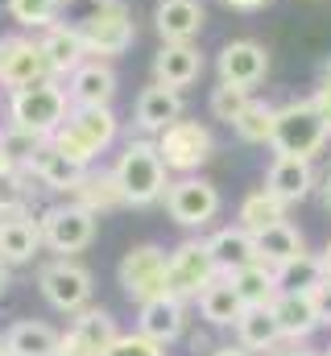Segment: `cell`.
I'll return each mask as SVG.
<instances>
[{
    "label": "cell",
    "instance_id": "6da1fadb",
    "mask_svg": "<svg viewBox=\"0 0 331 356\" xmlns=\"http://www.w3.org/2000/svg\"><path fill=\"white\" fill-rule=\"evenodd\" d=\"M58 21H67L83 38L91 58H120L137 42L133 8L124 0H63Z\"/></svg>",
    "mask_w": 331,
    "mask_h": 356
},
{
    "label": "cell",
    "instance_id": "7a4b0ae2",
    "mask_svg": "<svg viewBox=\"0 0 331 356\" xmlns=\"http://www.w3.org/2000/svg\"><path fill=\"white\" fill-rule=\"evenodd\" d=\"M120 137V120L112 112V104H95V108H71L67 120L46 137L58 154L75 158L79 166H91L104 149H112Z\"/></svg>",
    "mask_w": 331,
    "mask_h": 356
},
{
    "label": "cell",
    "instance_id": "3957f363",
    "mask_svg": "<svg viewBox=\"0 0 331 356\" xmlns=\"http://www.w3.org/2000/svg\"><path fill=\"white\" fill-rule=\"evenodd\" d=\"M112 175L124 191V203L129 207H154L166 199V186H170V170H166L162 154H158V141L150 137H137L120 149Z\"/></svg>",
    "mask_w": 331,
    "mask_h": 356
},
{
    "label": "cell",
    "instance_id": "277c9868",
    "mask_svg": "<svg viewBox=\"0 0 331 356\" xmlns=\"http://www.w3.org/2000/svg\"><path fill=\"white\" fill-rule=\"evenodd\" d=\"M67 112H71V95L63 88V79H54V75L8 91V124L29 129L38 137H50L67 120Z\"/></svg>",
    "mask_w": 331,
    "mask_h": 356
},
{
    "label": "cell",
    "instance_id": "5b68a950",
    "mask_svg": "<svg viewBox=\"0 0 331 356\" xmlns=\"http://www.w3.org/2000/svg\"><path fill=\"white\" fill-rule=\"evenodd\" d=\"M331 141V129L323 120V112L315 108V99H290L277 108L273 116V154H290V158H311L323 154V145Z\"/></svg>",
    "mask_w": 331,
    "mask_h": 356
},
{
    "label": "cell",
    "instance_id": "8992f818",
    "mask_svg": "<svg viewBox=\"0 0 331 356\" xmlns=\"http://www.w3.org/2000/svg\"><path fill=\"white\" fill-rule=\"evenodd\" d=\"M158 154L170 175H199V166H207V158L216 154V137L207 124L178 116L158 133Z\"/></svg>",
    "mask_w": 331,
    "mask_h": 356
},
{
    "label": "cell",
    "instance_id": "52a82bcc",
    "mask_svg": "<svg viewBox=\"0 0 331 356\" xmlns=\"http://www.w3.org/2000/svg\"><path fill=\"white\" fill-rule=\"evenodd\" d=\"M162 203H166V216H170L178 228H207V224L220 216V207H224L216 182H207V178H199V175L170 178Z\"/></svg>",
    "mask_w": 331,
    "mask_h": 356
},
{
    "label": "cell",
    "instance_id": "ba28073f",
    "mask_svg": "<svg viewBox=\"0 0 331 356\" xmlns=\"http://www.w3.org/2000/svg\"><path fill=\"white\" fill-rule=\"evenodd\" d=\"M95 220H99V216H91L83 203H75V199L54 203V207H46L42 220H38L42 245H46L50 253H58V257H75V253H83V249L95 241Z\"/></svg>",
    "mask_w": 331,
    "mask_h": 356
},
{
    "label": "cell",
    "instance_id": "9c48e42d",
    "mask_svg": "<svg viewBox=\"0 0 331 356\" xmlns=\"http://www.w3.org/2000/svg\"><path fill=\"white\" fill-rule=\"evenodd\" d=\"M220 277V266L211 257V245L207 241H182L170 249V261H166V290L174 298H199L211 282Z\"/></svg>",
    "mask_w": 331,
    "mask_h": 356
},
{
    "label": "cell",
    "instance_id": "30bf717a",
    "mask_svg": "<svg viewBox=\"0 0 331 356\" xmlns=\"http://www.w3.org/2000/svg\"><path fill=\"white\" fill-rule=\"evenodd\" d=\"M166 261H170V253H166L162 245H133V249L120 257V269H116L120 290H124L137 307L150 302V298L170 294V290H166Z\"/></svg>",
    "mask_w": 331,
    "mask_h": 356
},
{
    "label": "cell",
    "instance_id": "8fae6325",
    "mask_svg": "<svg viewBox=\"0 0 331 356\" xmlns=\"http://www.w3.org/2000/svg\"><path fill=\"white\" fill-rule=\"evenodd\" d=\"M38 286H42V298L63 315L91 307V269L79 266L75 257H54L50 266H42Z\"/></svg>",
    "mask_w": 331,
    "mask_h": 356
},
{
    "label": "cell",
    "instance_id": "7c38bea8",
    "mask_svg": "<svg viewBox=\"0 0 331 356\" xmlns=\"http://www.w3.org/2000/svg\"><path fill=\"white\" fill-rule=\"evenodd\" d=\"M50 75V63H46V50L38 38H25V33H8L0 38V88H25L33 79H46Z\"/></svg>",
    "mask_w": 331,
    "mask_h": 356
},
{
    "label": "cell",
    "instance_id": "4fadbf2b",
    "mask_svg": "<svg viewBox=\"0 0 331 356\" xmlns=\"http://www.w3.org/2000/svg\"><path fill=\"white\" fill-rule=\"evenodd\" d=\"M216 75H220V83L252 91L257 83H265V75H269V50L261 42H252V38H236V42H228L220 50Z\"/></svg>",
    "mask_w": 331,
    "mask_h": 356
},
{
    "label": "cell",
    "instance_id": "5bb4252c",
    "mask_svg": "<svg viewBox=\"0 0 331 356\" xmlns=\"http://www.w3.org/2000/svg\"><path fill=\"white\" fill-rule=\"evenodd\" d=\"M67 95H71V108H95V104H112L116 95V71L108 58H87L79 63L71 75H67Z\"/></svg>",
    "mask_w": 331,
    "mask_h": 356
},
{
    "label": "cell",
    "instance_id": "9a60e30c",
    "mask_svg": "<svg viewBox=\"0 0 331 356\" xmlns=\"http://www.w3.org/2000/svg\"><path fill=\"white\" fill-rule=\"evenodd\" d=\"M269 311L277 319L282 340H290V344H302L315 327H323L319 311H315V294H307V290H277V298L269 302Z\"/></svg>",
    "mask_w": 331,
    "mask_h": 356
},
{
    "label": "cell",
    "instance_id": "2e32d148",
    "mask_svg": "<svg viewBox=\"0 0 331 356\" xmlns=\"http://www.w3.org/2000/svg\"><path fill=\"white\" fill-rule=\"evenodd\" d=\"M199 75H203V54L195 42H162V50L154 54V83L182 91L199 83Z\"/></svg>",
    "mask_w": 331,
    "mask_h": 356
},
{
    "label": "cell",
    "instance_id": "e0dca14e",
    "mask_svg": "<svg viewBox=\"0 0 331 356\" xmlns=\"http://www.w3.org/2000/svg\"><path fill=\"white\" fill-rule=\"evenodd\" d=\"M137 332L150 336L154 344L170 348V344L186 332V302L174 298V294H162V298L141 302V311H137Z\"/></svg>",
    "mask_w": 331,
    "mask_h": 356
},
{
    "label": "cell",
    "instance_id": "ac0fdd59",
    "mask_svg": "<svg viewBox=\"0 0 331 356\" xmlns=\"http://www.w3.org/2000/svg\"><path fill=\"white\" fill-rule=\"evenodd\" d=\"M265 191H273L286 207L290 203H302L311 191H315V166L311 158H290V154H277L265 170Z\"/></svg>",
    "mask_w": 331,
    "mask_h": 356
},
{
    "label": "cell",
    "instance_id": "d6986e66",
    "mask_svg": "<svg viewBox=\"0 0 331 356\" xmlns=\"http://www.w3.org/2000/svg\"><path fill=\"white\" fill-rule=\"evenodd\" d=\"M207 8L203 0H158L154 8V29L162 42H195L203 33Z\"/></svg>",
    "mask_w": 331,
    "mask_h": 356
},
{
    "label": "cell",
    "instance_id": "ffe728a7",
    "mask_svg": "<svg viewBox=\"0 0 331 356\" xmlns=\"http://www.w3.org/2000/svg\"><path fill=\"white\" fill-rule=\"evenodd\" d=\"M87 170H91V166H79L75 158H67V154H58L50 141H42V149L33 154V162H29L25 175H33V182L46 186V191H63V195H71V191L83 182Z\"/></svg>",
    "mask_w": 331,
    "mask_h": 356
},
{
    "label": "cell",
    "instance_id": "44dd1931",
    "mask_svg": "<svg viewBox=\"0 0 331 356\" xmlns=\"http://www.w3.org/2000/svg\"><path fill=\"white\" fill-rule=\"evenodd\" d=\"M38 42H42V50H46V63H50V75H54V79H67L79 63L91 58V54H87V46H83V38L67 25V21L46 25Z\"/></svg>",
    "mask_w": 331,
    "mask_h": 356
},
{
    "label": "cell",
    "instance_id": "7402d4cb",
    "mask_svg": "<svg viewBox=\"0 0 331 356\" xmlns=\"http://www.w3.org/2000/svg\"><path fill=\"white\" fill-rule=\"evenodd\" d=\"M182 116V91L166 88V83H150V88L137 95V112H133V120H137V129L141 133H162L166 124H174Z\"/></svg>",
    "mask_w": 331,
    "mask_h": 356
},
{
    "label": "cell",
    "instance_id": "603a6c76",
    "mask_svg": "<svg viewBox=\"0 0 331 356\" xmlns=\"http://www.w3.org/2000/svg\"><path fill=\"white\" fill-rule=\"evenodd\" d=\"M116 336H120V327H116V319L104 307H83V311H75V323L67 332V340L79 344L83 353H91V356H104L112 348Z\"/></svg>",
    "mask_w": 331,
    "mask_h": 356
},
{
    "label": "cell",
    "instance_id": "cb8c5ba5",
    "mask_svg": "<svg viewBox=\"0 0 331 356\" xmlns=\"http://www.w3.org/2000/svg\"><path fill=\"white\" fill-rule=\"evenodd\" d=\"M252 241H257V261H265V266H273V269L307 253V241H302V232L290 220H277L265 232H252Z\"/></svg>",
    "mask_w": 331,
    "mask_h": 356
},
{
    "label": "cell",
    "instance_id": "d4e9b609",
    "mask_svg": "<svg viewBox=\"0 0 331 356\" xmlns=\"http://www.w3.org/2000/svg\"><path fill=\"white\" fill-rule=\"evenodd\" d=\"M42 249V228L33 216H17L0 224V261L4 266H25Z\"/></svg>",
    "mask_w": 331,
    "mask_h": 356
},
{
    "label": "cell",
    "instance_id": "484cf974",
    "mask_svg": "<svg viewBox=\"0 0 331 356\" xmlns=\"http://www.w3.org/2000/svg\"><path fill=\"white\" fill-rule=\"evenodd\" d=\"M207 245H211V257H216L220 273H236V269H245V266L257 261V241H252V232L241 228V224H236V228L211 232Z\"/></svg>",
    "mask_w": 331,
    "mask_h": 356
},
{
    "label": "cell",
    "instance_id": "4316f807",
    "mask_svg": "<svg viewBox=\"0 0 331 356\" xmlns=\"http://www.w3.org/2000/svg\"><path fill=\"white\" fill-rule=\"evenodd\" d=\"M195 302H199V315H203L211 327H236V319L245 315V302H241L236 286H232L224 273H220Z\"/></svg>",
    "mask_w": 331,
    "mask_h": 356
},
{
    "label": "cell",
    "instance_id": "83f0119b",
    "mask_svg": "<svg viewBox=\"0 0 331 356\" xmlns=\"http://www.w3.org/2000/svg\"><path fill=\"white\" fill-rule=\"evenodd\" d=\"M71 199L75 203H83L91 216H104V211H116V207H129L124 203V191H120V182H116V175L112 170H87L83 175V182L71 191Z\"/></svg>",
    "mask_w": 331,
    "mask_h": 356
},
{
    "label": "cell",
    "instance_id": "f1b7e54d",
    "mask_svg": "<svg viewBox=\"0 0 331 356\" xmlns=\"http://www.w3.org/2000/svg\"><path fill=\"white\" fill-rule=\"evenodd\" d=\"M58 332L42 319H17L8 332H4V344L13 356H54L58 353Z\"/></svg>",
    "mask_w": 331,
    "mask_h": 356
},
{
    "label": "cell",
    "instance_id": "f546056e",
    "mask_svg": "<svg viewBox=\"0 0 331 356\" xmlns=\"http://www.w3.org/2000/svg\"><path fill=\"white\" fill-rule=\"evenodd\" d=\"M236 344H245L248 353H277L282 332L269 307H245V315L236 319Z\"/></svg>",
    "mask_w": 331,
    "mask_h": 356
},
{
    "label": "cell",
    "instance_id": "4dcf8cb0",
    "mask_svg": "<svg viewBox=\"0 0 331 356\" xmlns=\"http://www.w3.org/2000/svg\"><path fill=\"white\" fill-rule=\"evenodd\" d=\"M224 277L236 286V294H241L245 307H269L277 298V290H282L273 266H265V261H252V266L236 269V273H224Z\"/></svg>",
    "mask_w": 331,
    "mask_h": 356
},
{
    "label": "cell",
    "instance_id": "1f68e13d",
    "mask_svg": "<svg viewBox=\"0 0 331 356\" xmlns=\"http://www.w3.org/2000/svg\"><path fill=\"white\" fill-rule=\"evenodd\" d=\"M236 220H241V228H248V232H265L269 224L286 220V203H282L273 191L257 186V191H248L245 199H241V211H236Z\"/></svg>",
    "mask_w": 331,
    "mask_h": 356
},
{
    "label": "cell",
    "instance_id": "d6a6232c",
    "mask_svg": "<svg viewBox=\"0 0 331 356\" xmlns=\"http://www.w3.org/2000/svg\"><path fill=\"white\" fill-rule=\"evenodd\" d=\"M273 116H277L273 104H265V99H248L245 112L232 120V133H236L245 145H269V137H273Z\"/></svg>",
    "mask_w": 331,
    "mask_h": 356
},
{
    "label": "cell",
    "instance_id": "836d02e7",
    "mask_svg": "<svg viewBox=\"0 0 331 356\" xmlns=\"http://www.w3.org/2000/svg\"><path fill=\"white\" fill-rule=\"evenodd\" d=\"M273 273H277V286H282V290H307V294L328 277V273H323V261H319V257H311V253H302V257H294V261L277 266Z\"/></svg>",
    "mask_w": 331,
    "mask_h": 356
},
{
    "label": "cell",
    "instance_id": "e575fe53",
    "mask_svg": "<svg viewBox=\"0 0 331 356\" xmlns=\"http://www.w3.org/2000/svg\"><path fill=\"white\" fill-rule=\"evenodd\" d=\"M42 141H46V137H38V133H29V129H17V124H4V129H0V149H4V158H8L13 170H29V162H33V154L42 149Z\"/></svg>",
    "mask_w": 331,
    "mask_h": 356
},
{
    "label": "cell",
    "instance_id": "d590c367",
    "mask_svg": "<svg viewBox=\"0 0 331 356\" xmlns=\"http://www.w3.org/2000/svg\"><path fill=\"white\" fill-rule=\"evenodd\" d=\"M63 13V0H8V17L21 25V29H46L54 25Z\"/></svg>",
    "mask_w": 331,
    "mask_h": 356
},
{
    "label": "cell",
    "instance_id": "8d00e7d4",
    "mask_svg": "<svg viewBox=\"0 0 331 356\" xmlns=\"http://www.w3.org/2000/svg\"><path fill=\"white\" fill-rule=\"evenodd\" d=\"M248 99H252V91L232 88V83H220V88H211V99H207V108H211V116H216V120L232 124V120L245 112Z\"/></svg>",
    "mask_w": 331,
    "mask_h": 356
},
{
    "label": "cell",
    "instance_id": "74e56055",
    "mask_svg": "<svg viewBox=\"0 0 331 356\" xmlns=\"http://www.w3.org/2000/svg\"><path fill=\"white\" fill-rule=\"evenodd\" d=\"M104 356H166V348L154 344L150 336H141V332H129V336H116Z\"/></svg>",
    "mask_w": 331,
    "mask_h": 356
},
{
    "label": "cell",
    "instance_id": "f35d334b",
    "mask_svg": "<svg viewBox=\"0 0 331 356\" xmlns=\"http://www.w3.org/2000/svg\"><path fill=\"white\" fill-rule=\"evenodd\" d=\"M315 108L323 112V120H328V129H331V58L323 63V71H319V88H315Z\"/></svg>",
    "mask_w": 331,
    "mask_h": 356
},
{
    "label": "cell",
    "instance_id": "ab89813d",
    "mask_svg": "<svg viewBox=\"0 0 331 356\" xmlns=\"http://www.w3.org/2000/svg\"><path fill=\"white\" fill-rule=\"evenodd\" d=\"M311 294H315V311H319V323H323V327H331V277H323V282H319Z\"/></svg>",
    "mask_w": 331,
    "mask_h": 356
},
{
    "label": "cell",
    "instance_id": "60d3db41",
    "mask_svg": "<svg viewBox=\"0 0 331 356\" xmlns=\"http://www.w3.org/2000/svg\"><path fill=\"white\" fill-rule=\"evenodd\" d=\"M228 8H236V13H257V8H265L269 0H224Z\"/></svg>",
    "mask_w": 331,
    "mask_h": 356
},
{
    "label": "cell",
    "instance_id": "b9f144b4",
    "mask_svg": "<svg viewBox=\"0 0 331 356\" xmlns=\"http://www.w3.org/2000/svg\"><path fill=\"white\" fill-rule=\"evenodd\" d=\"M54 356H91V353H83L79 344H71V340L63 336V340H58V353H54Z\"/></svg>",
    "mask_w": 331,
    "mask_h": 356
},
{
    "label": "cell",
    "instance_id": "7bdbcfd3",
    "mask_svg": "<svg viewBox=\"0 0 331 356\" xmlns=\"http://www.w3.org/2000/svg\"><path fill=\"white\" fill-rule=\"evenodd\" d=\"M211 356H252V353H248L245 344H220Z\"/></svg>",
    "mask_w": 331,
    "mask_h": 356
},
{
    "label": "cell",
    "instance_id": "ee69618b",
    "mask_svg": "<svg viewBox=\"0 0 331 356\" xmlns=\"http://www.w3.org/2000/svg\"><path fill=\"white\" fill-rule=\"evenodd\" d=\"M273 356H319V353H311V348H298V344H294V348H286V353H273Z\"/></svg>",
    "mask_w": 331,
    "mask_h": 356
},
{
    "label": "cell",
    "instance_id": "f6af8a7d",
    "mask_svg": "<svg viewBox=\"0 0 331 356\" xmlns=\"http://www.w3.org/2000/svg\"><path fill=\"white\" fill-rule=\"evenodd\" d=\"M319 261H323V273H328V277H331V241H328V249L319 253Z\"/></svg>",
    "mask_w": 331,
    "mask_h": 356
},
{
    "label": "cell",
    "instance_id": "bcb514c9",
    "mask_svg": "<svg viewBox=\"0 0 331 356\" xmlns=\"http://www.w3.org/2000/svg\"><path fill=\"white\" fill-rule=\"evenodd\" d=\"M323 207H328V211H331V175L323 178Z\"/></svg>",
    "mask_w": 331,
    "mask_h": 356
},
{
    "label": "cell",
    "instance_id": "7dc6e473",
    "mask_svg": "<svg viewBox=\"0 0 331 356\" xmlns=\"http://www.w3.org/2000/svg\"><path fill=\"white\" fill-rule=\"evenodd\" d=\"M4 290H8V266L0 261V294H4Z\"/></svg>",
    "mask_w": 331,
    "mask_h": 356
},
{
    "label": "cell",
    "instance_id": "c3c4849f",
    "mask_svg": "<svg viewBox=\"0 0 331 356\" xmlns=\"http://www.w3.org/2000/svg\"><path fill=\"white\" fill-rule=\"evenodd\" d=\"M4 175H13V166H8V158H4V149H0V178Z\"/></svg>",
    "mask_w": 331,
    "mask_h": 356
},
{
    "label": "cell",
    "instance_id": "681fc988",
    "mask_svg": "<svg viewBox=\"0 0 331 356\" xmlns=\"http://www.w3.org/2000/svg\"><path fill=\"white\" fill-rule=\"evenodd\" d=\"M0 356H13V353H8V344H4V340H0Z\"/></svg>",
    "mask_w": 331,
    "mask_h": 356
},
{
    "label": "cell",
    "instance_id": "f907efd6",
    "mask_svg": "<svg viewBox=\"0 0 331 356\" xmlns=\"http://www.w3.org/2000/svg\"><path fill=\"white\" fill-rule=\"evenodd\" d=\"M319 356H331V348H328V353H319Z\"/></svg>",
    "mask_w": 331,
    "mask_h": 356
}]
</instances>
